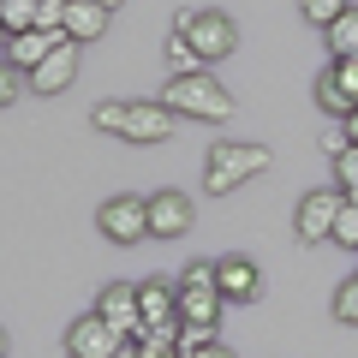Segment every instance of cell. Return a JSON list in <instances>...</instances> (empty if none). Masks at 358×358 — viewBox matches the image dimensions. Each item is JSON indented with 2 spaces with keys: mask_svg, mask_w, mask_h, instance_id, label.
<instances>
[{
  "mask_svg": "<svg viewBox=\"0 0 358 358\" xmlns=\"http://www.w3.org/2000/svg\"><path fill=\"white\" fill-rule=\"evenodd\" d=\"M162 102L173 108V114H185V120H209V126L233 120L227 84H215L209 72H173V78H167V90H162Z\"/></svg>",
  "mask_w": 358,
  "mask_h": 358,
  "instance_id": "1",
  "label": "cell"
},
{
  "mask_svg": "<svg viewBox=\"0 0 358 358\" xmlns=\"http://www.w3.org/2000/svg\"><path fill=\"white\" fill-rule=\"evenodd\" d=\"M257 173H268V150H263V143H215L209 162H203V185L215 197L239 192L245 179H257Z\"/></svg>",
  "mask_w": 358,
  "mask_h": 358,
  "instance_id": "2",
  "label": "cell"
},
{
  "mask_svg": "<svg viewBox=\"0 0 358 358\" xmlns=\"http://www.w3.org/2000/svg\"><path fill=\"white\" fill-rule=\"evenodd\" d=\"M341 209H346V192H341V185H317V192H305V197H299V209H293L299 239H305V245L334 239V221H341Z\"/></svg>",
  "mask_w": 358,
  "mask_h": 358,
  "instance_id": "3",
  "label": "cell"
},
{
  "mask_svg": "<svg viewBox=\"0 0 358 358\" xmlns=\"http://www.w3.org/2000/svg\"><path fill=\"white\" fill-rule=\"evenodd\" d=\"M96 227H102L114 245L150 239V197H108V203L96 209Z\"/></svg>",
  "mask_w": 358,
  "mask_h": 358,
  "instance_id": "4",
  "label": "cell"
},
{
  "mask_svg": "<svg viewBox=\"0 0 358 358\" xmlns=\"http://www.w3.org/2000/svg\"><path fill=\"white\" fill-rule=\"evenodd\" d=\"M66 352L72 358H120L126 352V334H120L102 310H90V317H78L72 329H66Z\"/></svg>",
  "mask_w": 358,
  "mask_h": 358,
  "instance_id": "5",
  "label": "cell"
},
{
  "mask_svg": "<svg viewBox=\"0 0 358 358\" xmlns=\"http://www.w3.org/2000/svg\"><path fill=\"white\" fill-rule=\"evenodd\" d=\"M185 42L197 48V60H203V66H215V60H227V54L239 48V24H233L227 13H197L192 30H185Z\"/></svg>",
  "mask_w": 358,
  "mask_h": 358,
  "instance_id": "6",
  "label": "cell"
},
{
  "mask_svg": "<svg viewBox=\"0 0 358 358\" xmlns=\"http://www.w3.org/2000/svg\"><path fill=\"white\" fill-rule=\"evenodd\" d=\"M96 310H102V317L114 322V329L126 334L131 346H138L143 329H150V322H143V299H138V287H131V281H108L102 299H96Z\"/></svg>",
  "mask_w": 358,
  "mask_h": 358,
  "instance_id": "7",
  "label": "cell"
},
{
  "mask_svg": "<svg viewBox=\"0 0 358 358\" xmlns=\"http://www.w3.org/2000/svg\"><path fill=\"white\" fill-rule=\"evenodd\" d=\"M215 287L227 305H257L263 299V268L251 263V257H221L215 263Z\"/></svg>",
  "mask_w": 358,
  "mask_h": 358,
  "instance_id": "8",
  "label": "cell"
},
{
  "mask_svg": "<svg viewBox=\"0 0 358 358\" xmlns=\"http://www.w3.org/2000/svg\"><path fill=\"white\" fill-rule=\"evenodd\" d=\"M120 138H126V143H162V138H173V108H167V102H131Z\"/></svg>",
  "mask_w": 358,
  "mask_h": 358,
  "instance_id": "9",
  "label": "cell"
},
{
  "mask_svg": "<svg viewBox=\"0 0 358 358\" xmlns=\"http://www.w3.org/2000/svg\"><path fill=\"white\" fill-rule=\"evenodd\" d=\"M179 233H192V197L155 192L150 197V239H179Z\"/></svg>",
  "mask_w": 358,
  "mask_h": 358,
  "instance_id": "10",
  "label": "cell"
},
{
  "mask_svg": "<svg viewBox=\"0 0 358 358\" xmlns=\"http://www.w3.org/2000/svg\"><path fill=\"white\" fill-rule=\"evenodd\" d=\"M72 78H78V42L66 36L60 48H54L48 60H42L36 72H30V90H42V96H60V90L72 84Z\"/></svg>",
  "mask_w": 358,
  "mask_h": 358,
  "instance_id": "11",
  "label": "cell"
},
{
  "mask_svg": "<svg viewBox=\"0 0 358 358\" xmlns=\"http://www.w3.org/2000/svg\"><path fill=\"white\" fill-rule=\"evenodd\" d=\"M60 42H66L60 30H24V36H6V66H18V72H36V66L48 60Z\"/></svg>",
  "mask_w": 358,
  "mask_h": 358,
  "instance_id": "12",
  "label": "cell"
},
{
  "mask_svg": "<svg viewBox=\"0 0 358 358\" xmlns=\"http://www.w3.org/2000/svg\"><path fill=\"white\" fill-rule=\"evenodd\" d=\"M221 287H179V322H221Z\"/></svg>",
  "mask_w": 358,
  "mask_h": 358,
  "instance_id": "13",
  "label": "cell"
},
{
  "mask_svg": "<svg viewBox=\"0 0 358 358\" xmlns=\"http://www.w3.org/2000/svg\"><path fill=\"white\" fill-rule=\"evenodd\" d=\"M108 30V6H96V0H72L66 6V36L72 42H96Z\"/></svg>",
  "mask_w": 358,
  "mask_h": 358,
  "instance_id": "14",
  "label": "cell"
},
{
  "mask_svg": "<svg viewBox=\"0 0 358 358\" xmlns=\"http://www.w3.org/2000/svg\"><path fill=\"white\" fill-rule=\"evenodd\" d=\"M322 42H329V54H334V60H358V6H352L346 18H334Z\"/></svg>",
  "mask_w": 358,
  "mask_h": 358,
  "instance_id": "15",
  "label": "cell"
},
{
  "mask_svg": "<svg viewBox=\"0 0 358 358\" xmlns=\"http://www.w3.org/2000/svg\"><path fill=\"white\" fill-rule=\"evenodd\" d=\"M36 6H42V0H0V24H6V36L36 30Z\"/></svg>",
  "mask_w": 358,
  "mask_h": 358,
  "instance_id": "16",
  "label": "cell"
},
{
  "mask_svg": "<svg viewBox=\"0 0 358 358\" xmlns=\"http://www.w3.org/2000/svg\"><path fill=\"white\" fill-rule=\"evenodd\" d=\"M317 108H322L329 120H346V114H352V96H346V90L322 72V78H317Z\"/></svg>",
  "mask_w": 358,
  "mask_h": 358,
  "instance_id": "17",
  "label": "cell"
},
{
  "mask_svg": "<svg viewBox=\"0 0 358 358\" xmlns=\"http://www.w3.org/2000/svg\"><path fill=\"white\" fill-rule=\"evenodd\" d=\"M299 13H305L310 24H322V30H329L334 18H346V13H352V0H299Z\"/></svg>",
  "mask_w": 358,
  "mask_h": 358,
  "instance_id": "18",
  "label": "cell"
},
{
  "mask_svg": "<svg viewBox=\"0 0 358 358\" xmlns=\"http://www.w3.org/2000/svg\"><path fill=\"white\" fill-rule=\"evenodd\" d=\"M334 322L358 329V275H352V281H341V287H334Z\"/></svg>",
  "mask_w": 358,
  "mask_h": 358,
  "instance_id": "19",
  "label": "cell"
},
{
  "mask_svg": "<svg viewBox=\"0 0 358 358\" xmlns=\"http://www.w3.org/2000/svg\"><path fill=\"white\" fill-rule=\"evenodd\" d=\"M126 108L131 102H96L90 108V126L96 131H126Z\"/></svg>",
  "mask_w": 358,
  "mask_h": 358,
  "instance_id": "20",
  "label": "cell"
},
{
  "mask_svg": "<svg viewBox=\"0 0 358 358\" xmlns=\"http://www.w3.org/2000/svg\"><path fill=\"white\" fill-rule=\"evenodd\" d=\"M215 329H221V322H185V329H179V352H203V346H215Z\"/></svg>",
  "mask_w": 358,
  "mask_h": 358,
  "instance_id": "21",
  "label": "cell"
},
{
  "mask_svg": "<svg viewBox=\"0 0 358 358\" xmlns=\"http://www.w3.org/2000/svg\"><path fill=\"white\" fill-rule=\"evenodd\" d=\"M334 179H341V192L358 203V143H352L346 155H334Z\"/></svg>",
  "mask_w": 358,
  "mask_h": 358,
  "instance_id": "22",
  "label": "cell"
},
{
  "mask_svg": "<svg viewBox=\"0 0 358 358\" xmlns=\"http://www.w3.org/2000/svg\"><path fill=\"white\" fill-rule=\"evenodd\" d=\"M167 66H173V72H197L203 60H197V48L185 36H167Z\"/></svg>",
  "mask_w": 358,
  "mask_h": 358,
  "instance_id": "23",
  "label": "cell"
},
{
  "mask_svg": "<svg viewBox=\"0 0 358 358\" xmlns=\"http://www.w3.org/2000/svg\"><path fill=\"white\" fill-rule=\"evenodd\" d=\"M334 245H346V251H358V203H352V197H346L341 221H334Z\"/></svg>",
  "mask_w": 358,
  "mask_h": 358,
  "instance_id": "24",
  "label": "cell"
},
{
  "mask_svg": "<svg viewBox=\"0 0 358 358\" xmlns=\"http://www.w3.org/2000/svg\"><path fill=\"white\" fill-rule=\"evenodd\" d=\"M329 78L352 96V108H358V60H329Z\"/></svg>",
  "mask_w": 358,
  "mask_h": 358,
  "instance_id": "25",
  "label": "cell"
},
{
  "mask_svg": "<svg viewBox=\"0 0 358 358\" xmlns=\"http://www.w3.org/2000/svg\"><path fill=\"white\" fill-rule=\"evenodd\" d=\"M131 352H138V358H185V352H179V341H155V334H143Z\"/></svg>",
  "mask_w": 358,
  "mask_h": 358,
  "instance_id": "26",
  "label": "cell"
},
{
  "mask_svg": "<svg viewBox=\"0 0 358 358\" xmlns=\"http://www.w3.org/2000/svg\"><path fill=\"white\" fill-rule=\"evenodd\" d=\"M24 84H30V72H18V66H6V72H0V102L13 108V102H18V90H24Z\"/></svg>",
  "mask_w": 358,
  "mask_h": 358,
  "instance_id": "27",
  "label": "cell"
},
{
  "mask_svg": "<svg viewBox=\"0 0 358 358\" xmlns=\"http://www.w3.org/2000/svg\"><path fill=\"white\" fill-rule=\"evenodd\" d=\"M179 287H215V263H192L179 275Z\"/></svg>",
  "mask_w": 358,
  "mask_h": 358,
  "instance_id": "28",
  "label": "cell"
},
{
  "mask_svg": "<svg viewBox=\"0 0 358 358\" xmlns=\"http://www.w3.org/2000/svg\"><path fill=\"white\" fill-rule=\"evenodd\" d=\"M185 358H233V352H227V346L215 341V346H203V352H185Z\"/></svg>",
  "mask_w": 358,
  "mask_h": 358,
  "instance_id": "29",
  "label": "cell"
},
{
  "mask_svg": "<svg viewBox=\"0 0 358 358\" xmlns=\"http://www.w3.org/2000/svg\"><path fill=\"white\" fill-rule=\"evenodd\" d=\"M346 131H352V143H358V108H352V114H346Z\"/></svg>",
  "mask_w": 358,
  "mask_h": 358,
  "instance_id": "30",
  "label": "cell"
},
{
  "mask_svg": "<svg viewBox=\"0 0 358 358\" xmlns=\"http://www.w3.org/2000/svg\"><path fill=\"white\" fill-rule=\"evenodd\" d=\"M96 6H108V13H120V0H96Z\"/></svg>",
  "mask_w": 358,
  "mask_h": 358,
  "instance_id": "31",
  "label": "cell"
},
{
  "mask_svg": "<svg viewBox=\"0 0 358 358\" xmlns=\"http://www.w3.org/2000/svg\"><path fill=\"white\" fill-rule=\"evenodd\" d=\"M120 358H138V352H120Z\"/></svg>",
  "mask_w": 358,
  "mask_h": 358,
  "instance_id": "32",
  "label": "cell"
}]
</instances>
